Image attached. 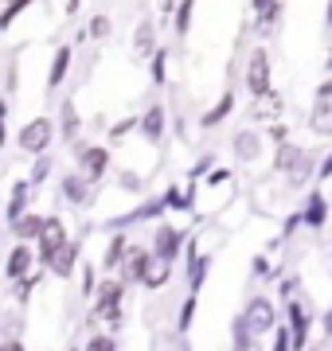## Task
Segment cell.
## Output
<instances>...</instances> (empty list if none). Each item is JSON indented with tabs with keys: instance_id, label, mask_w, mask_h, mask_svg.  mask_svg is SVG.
<instances>
[{
	"instance_id": "8d00e7d4",
	"label": "cell",
	"mask_w": 332,
	"mask_h": 351,
	"mask_svg": "<svg viewBox=\"0 0 332 351\" xmlns=\"http://www.w3.org/2000/svg\"><path fill=\"white\" fill-rule=\"evenodd\" d=\"M51 168H55V156H51V149H47V152H39V156H36L32 172H27V180H32L36 188H43V184L51 180Z\"/></svg>"
},
{
	"instance_id": "9c48e42d",
	"label": "cell",
	"mask_w": 332,
	"mask_h": 351,
	"mask_svg": "<svg viewBox=\"0 0 332 351\" xmlns=\"http://www.w3.org/2000/svg\"><path fill=\"white\" fill-rule=\"evenodd\" d=\"M168 106L165 101H153L149 110L141 113V125H137V133H141V141L145 145H153V149H161L165 145V133H168Z\"/></svg>"
},
{
	"instance_id": "ffe728a7",
	"label": "cell",
	"mask_w": 332,
	"mask_h": 351,
	"mask_svg": "<svg viewBox=\"0 0 332 351\" xmlns=\"http://www.w3.org/2000/svg\"><path fill=\"white\" fill-rule=\"evenodd\" d=\"M153 51H156V20H137V27H133V59L149 63Z\"/></svg>"
},
{
	"instance_id": "5bb4252c",
	"label": "cell",
	"mask_w": 332,
	"mask_h": 351,
	"mask_svg": "<svg viewBox=\"0 0 332 351\" xmlns=\"http://www.w3.org/2000/svg\"><path fill=\"white\" fill-rule=\"evenodd\" d=\"M211 254H200V246H195V239L188 234V269H184V277H188V293H200L207 281V269H211Z\"/></svg>"
},
{
	"instance_id": "7c38bea8",
	"label": "cell",
	"mask_w": 332,
	"mask_h": 351,
	"mask_svg": "<svg viewBox=\"0 0 332 351\" xmlns=\"http://www.w3.org/2000/svg\"><path fill=\"white\" fill-rule=\"evenodd\" d=\"M71 63H75V47L71 43H59V47L51 51V66H47V94H59L63 90V82L71 78Z\"/></svg>"
},
{
	"instance_id": "277c9868",
	"label": "cell",
	"mask_w": 332,
	"mask_h": 351,
	"mask_svg": "<svg viewBox=\"0 0 332 351\" xmlns=\"http://www.w3.org/2000/svg\"><path fill=\"white\" fill-rule=\"evenodd\" d=\"M98 199V184H90L86 176L78 172H67L63 180H59V203H67V207H78V211H86L90 203Z\"/></svg>"
},
{
	"instance_id": "7dc6e473",
	"label": "cell",
	"mask_w": 332,
	"mask_h": 351,
	"mask_svg": "<svg viewBox=\"0 0 332 351\" xmlns=\"http://www.w3.org/2000/svg\"><path fill=\"white\" fill-rule=\"evenodd\" d=\"M211 164H215V156H200V160L188 168V180H195V184H200V180L207 176V168H211Z\"/></svg>"
},
{
	"instance_id": "bcb514c9",
	"label": "cell",
	"mask_w": 332,
	"mask_h": 351,
	"mask_svg": "<svg viewBox=\"0 0 332 351\" xmlns=\"http://www.w3.org/2000/svg\"><path fill=\"white\" fill-rule=\"evenodd\" d=\"M250 277H274V265H270L266 254H254L250 258Z\"/></svg>"
},
{
	"instance_id": "91938a15",
	"label": "cell",
	"mask_w": 332,
	"mask_h": 351,
	"mask_svg": "<svg viewBox=\"0 0 332 351\" xmlns=\"http://www.w3.org/2000/svg\"><path fill=\"white\" fill-rule=\"evenodd\" d=\"M324 75H332V47L324 51Z\"/></svg>"
},
{
	"instance_id": "74e56055",
	"label": "cell",
	"mask_w": 332,
	"mask_h": 351,
	"mask_svg": "<svg viewBox=\"0 0 332 351\" xmlns=\"http://www.w3.org/2000/svg\"><path fill=\"white\" fill-rule=\"evenodd\" d=\"M137 125H141V113H129V117H121V121H114V125H110V133H106V137H110V145H117V141H126L129 133H137Z\"/></svg>"
},
{
	"instance_id": "681fc988",
	"label": "cell",
	"mask_w": 332,
	"mask_h": 351,
	"mask_svg": "<svg viewBox=\"0 0 332 351\" xmlns=\"http://www.w3.org/2000/svg\"><path fill=\"white\" fill-rule=\"evenodd\" d=\"M172 133H176L180 145H188V141H192V129H188V121H184V117H172Z\"/></svg>"
},
{
	"instance_id": "60d3db41",
	"label": "cell",
	"mask_w": 332,
	"mask_h": 351,
	"mask_svg": "<svg viewBox=\"0 0 332 351\" xmlns=\"http://www.w3.org/2000/svg\"><path fill=\"white\" fill-rule=\"evenodd\" d=\"M297 226H305V223H301V211H289V215H285V223H281V234H278V239H270V250H278L281 242L294 239Z\"/></svg>"
},
{
	"instance_id": "7bdbcfd3",
	"label": "cell",
	"mask_w": 332,
	"mask_h": 351,
	"mask_svg": "<svg viewBox=\"0 0 332 351\" xmlns=\"http://www.w3.org/2000/svg\"><path fill=\"white\" fill-rule=\"evenodd\" d=\"M230 168H219V164H211V168H207V176L204 180H200V184H204V188H223V184H230Z\"/></svg>"
},
{
	"instance_id": "11a10c76",
	"label": "cell",
	"mask_w": 332,
	"mask_h": 351,
	"mask_svg": "<svg viewBox=\"0 0 332 351\" xmlns=\"http://www.w3.org/2000/svg\"><path fill=\"white\" fill-rule=\"evenodd\" d=\"M63 4V16H78V8H82V0H59Z\"/></svg>"
},
{
	"instance_id": "2e32d148",
	"label": "cell",
	"mask_w": 332,
	"mask_h": 351,
	"mask_svg": "<svg viewBox=\"0 0 332 351\" xmlns=\"http://www.w3.org/2000/svg\"><path fill=\"white\" fill-rule=\"evenodd\" d=\"M36 184H32V180H16L12 184V195H8V207H4V219H8V223H16V219H20V215L27 211V207H36Z\"/></svg>"
},
{
	"instance_id": "9a60e30c",
	"label": "cell",
	"mask_w": 332,
	"mask_h": 351,
	"mask_svg": "<svg viewBox=\"0 0 332 351\" xmlns=\"http://www.w3.org/2000/svg\"><path fill=\"white\" fill-rule=\"evenodd\" d=\"M32 269H36V242H16L8 258H4V277L16 281V277L32 274Z\"/></svg>"
},
{
	"instance_id": "d4e9b609",
	"label": "cell",
	"mask_w": 332,
	"mask_h": 351,
	"mask_svg": "<svg viewBox=\"0 0 332 351\" xmlns=\"http://www.w3.org/2000/svg\"><path fill=\"white\" fill-rule=\"evenodd\" d=\"M317 160H320V156H317V149H313V152H309V149L301 152V160H297L294 168L285 172V176H289V184H294V188H301V184H309V180L317 176Z\"/></svg>"
},
{
	"instance_id": "603a6c76",
	"label": "cell",
	"mask_w": 332,
	"mask_h": 351,
	"mask_svg": "<svg viewBox=\"0 0 332 351\" xmlns=\"http://www.w3.org/2000/svg\"><path fill=\"white\" fill-rule=\"evenodd\" d=\"M55 129H63V141L71 145V141L82 133V117H78V106H75V98L67 94L63 98V106H59V121H55Z\"/></svg>"
},
{
	"instance_id": "f1b7e54d",
	"label": "cell",
	"mask_w": 332,
	"mask_h": 351,
	"mask_svg": "<svg viewBox=\"0 0 332 351\" xmlns=\"http://www.w3.org/2000/svg\"><path fill=\"white\" fill-rule=\"evenodd\" d=\"M195 308H200V293H188V297L180 301V308H176V332H180V336H188V332H192Z\"/></svg>"
},
{
	"instance_id": "ba28073f",
	"label": "cell",
	"mask_w": 332,
	"mask_h": 351,
	"mask_svg": "<svg viewBox=\"0 0 332 351\" xmlns=\"http://www.w3.org/2000/svg\"><path fill=\"white\" fill-rule=\"evenodd\" d=\"M149 265H153V250H149V246H137V242H129L126 258L117 262V277L126 281V289L129 285H141L145 274H149Z\"/></svg>"
},
{
	"instance_id": "83f0119b",
	"label": "cell",
	"mask_w": 332,
	"mask_h": 351,
	"mask_svg": "<svg viewBox=\"0 0 332 351\" xmlns=\"http://www.w3.org/2000/svg\"><path fill=\"white\" fill-rule=\"evenodd\" d=\"M172 274H176V262H161V258H153V265H149V274H145L141 285L145 289H165L168 281H172Z\"/></svg>"
},
{
	"instance_id": "30bf717a",
	"label": "cell",
	"mask_w": 332,
	"mask_h": 351,
	"mask_svg": "<svg viewBox=\"0 0 332 351\" xmlns=\"http://www.w3.org/2000/svg\"><path fill=\"white\" fill-rule=\"evenodd\" d=\"M243 316H246V324H250V332L262 336V332H274V324H278V304L270 301V297H262V293H254L243 304Z\"/></svg>"
},
{
	"instance_id": "7a4b0ae2",
	"label": "cell",
	"mask_w": 332,
	"mask_h": 351,
	"mask_svg": "<svg viewBox=\"0 0 332 351\" xmlns=\"http://www.w3.org/2000/svg\"><path fill=\"white\" fill-rule=\"evenodd\" d=\"M71 152H75V160H78V172L86 176L90 184H102L106 176H110V149L106 145H90V141L75 137L71 141Z\"/></svg>"
},
{
	"instance_id": "680465c9",
	"label": "cell",
	"mask_w": 332,
	"mask_h": 351,
	"mask_svg": "<svg viewBox=\"0 0 332 351\" xmlns=\"http://www.w3.org/2000/svg\"><path fill=\"white\" fill-rule=\"evenodd\" d=\"M266 4H270V0H250V12L258 16V12H262V8H266Z\"/></svg>"
},
{
	"instance_id": "8fae6325",
	"label": "cell",
	"mask_w": 332,
	"mask_h": 351,
	"mask_svg": "<svg viewBox=\"0 0 332 351\" xmlns=\"http://www.w3.org/2000/svg\"><path fill=\"white\" fill-rule=\"evenodd\" d=\"M285 324H289V332H294V343H289V351H305L309 348V328H313V313H309L305 301H285Z\"/></svg>"
},
{
	"instance_id": "6f0895ef",
	"label": "cell",
	"mask_w": 332,
	"mask_h": 351,
	"mask_svg": "<svg viewBox=\"0 0 332 351\" xmlns=\"http://www.w3.org/2000/svg\"><path fill=\"white\" fill-rule=\"evenodd\" d=\"M324 27H329V32H332V0H329V4H324Z\"/></svg>"
},
{
	"instance_id": "d6986e66",
	"label": "cell",
	"mask_w": 332,
	"mask_h": 351,
	"mask_svg": "<svg viewBox=\"0 0 332 351\" xmlns=\"http://www.w3.org/2000/svg\"><path fill=\"white\" fill-rule=\"evenodd\" d=\"M235 106H239L235 90H223L215 106H207V110L200 113V129H215V125H223V121H227L230 113H235Z\"/></svg>"
},
{
	"instance_id": "cb8c5ba5",
	"label": "cell",
	"mask_w": 332,
	"mask_h": 351,
	"mask_svg": "<svg viewBox=\"0 0 332 351\" xmlns=\"http://www.w3.org/2000/svg\"><path fill=\"white\" fill-rule=\"evenodd\" d=\"M301 152H305V149H301V145H294L289 137H285V141H274V172L285 176L297 160H301Z\"/></svg>"
},
{
	"instance_id": "7402d4cb",
	"label": "cell",
	"mask_w": 332,
	"mask_h": 351,
	"mask_svg": "<svg viewBox=\"0 0 332 351\" xmlns=\"http://www.w3.org/2000/svg\"><path fill=\"white\" fill-rule=\"evenodd\" d=\"M43 223H47V215H39V211H32V207H27V211L20 215L16 223H8V226H12V239L16 242H36L39 230H43Z\"/></svg>"
},
{
	"instance_id": "ac0fdd59",
	"label": "cell",
	"mask_w": 332,
	"mask_h": 351,
	"mask_svg": "<svg viewBox=\"0 0 332 351\" xmlns=\"http://www.w3.org/2000/svg\"><path fill=\"white\" fill-rule=\"evenodd\" d=\"M301 223H305L309 230H320V226L329 223V199H324L320 188H313L305 195V203H301Z\"/></svg>"
},
{
	"instance_id": "d590c367",
	"label": "cell",
	"mask_w": 332,
	"mask_h": 351,
	"mask_svg": "<svg viewBox=\"0 0 332 351\" xmlns=\"http://www.w3.org/2000/svg\"><path fill=\"white\" fill-rule=\"evenodd\" d=\"M32 4H36V0H4V4H0V32H8Z\"/></svg>"
},
{
	"instance_id": "9f6ffc18",
	"label": "cell",
	"mask_w": 332,
	"mask_h": 351,
	"mask_svg": "<svg viewBox=\"0 0 332 351\" xmlns=\"http://www.w3.org/2000/svg\"><path fill=\"white\" fill-rule=\"evenodd\" d=\"M320 332H324V339H332V308L320 316Z\"/></svg>"
},
{
	"instance_id": "ee69618b",
	"label": "cell",
	"mask_w": 332,
	"mask_h": 351,
	"mask_svg": "<svg viewBox=\"0 0 332 351\" xmlns=\"http://www.w3.org/2000/svg\"><path fill=\"white\" fill-rule=\"evenodd\" d=\"M78 269H82V297H94V285H98V269H94V262H78Z\"/></svg>"
},
{
	"instance_id": "db71d44e",
	"label": "cell",
	"mask_w": 332,
	"mask_h": 351,
	"mask_svg": "<svg viewBox=\"0 0 332 351\" xmlns=\"http://www.w3.org/2000/svg\"><path fill=\"white\" fill-rule=\"evenodd\" d=\"M172 12H176V0H161V20H156V24L172 20Z\"/></svg>"
},
{
	"instance_id": "816d5d0a",
	"label": "cell",
	"mask_w": 332,
	"mask_h": 351,
	"mask_svg": "<svg viewBox=\"0 0 332 351\" xmlns=\"http://www.w3.org/2000/svg\"><path fill=\"white\" fill-rule=\"evenodd\" d=\"M313 180H332V152H324L317 160V176H313Z\"/></svg>"
},
{
	"instance_id": "3957f363",
	"label": "cell",
	"mask_w": 332,
	"mask_h": 351,
	"mask_svg": "<svg viewBox=\"0 0 332 351\" xmlns=\"http://www.w3.org/2000/svg\"><path fill=\"white\" fill-rule=\"evenodd\" d=\"M243 86L250 90V98H266L270 90H274V71H270V51L266 47H250L246 71H243Z\"/></svg>"
},
{
	"instance_id": "4fadbf2b",
	"label": "cell",
	"mask_w": 332,
	"mask_h": 351,
	"mask_svg": "<svg viewBox=\"0 0 332 351\" xmlns=\"http://www.w3.org/2000/svg\"><path fill=\"white\" fill-rule=\"evenodd\" d=\"M230 152H235V160L254 164V160H262L266 141H262V133H258V129H239V133L230 137Z\"/></svg>"
},
{
	"instance_id": "44dd1931",
	"label": "cell",
	"mask_w": 332,
	"mask_h": 351,
	"mask_svg": "<svg viewBox=\"0 0 332 351\" xmlns=\"http://www.w3.org/2000/svg\"><path fill=\"white\" fill-rule=\"evenodd\" d=\"M195 191H200V184L195 180H188V191L180 188V184H168L161 195H165L168 203V211H180V215H192L195 211Z\"/></svg>"
},
{
	"instance_id": "484cf974",
	"label": "cell",
	"mask_w": 332,
	"mask_h": 351,
	"mask_svg": "<svg viewBox=\"0 0 332 351\" xmlns=\"http://www.w3.org/2000/svg\"><path fill=\"white\" fill-rule=\"evenodd\" d=\"M129 250V234L126 230H110V242H106V254H102V269H117V262L126 258Z\"/></svg>"
},
{
	"instance_id": "5b68a950",
	"label": "cell",
	"mask_w": 332,
	"mask_h": 351,
	"mask_svg": "<svg viewBox=\"0 0 332 351\" xmlns=\"http://www.w3.org/2000/svg\"><path fill=\"white\" fill-rule=\"evenodd\" d=\"M67 239H71V230H67L63 215H47V223H43V230H39V239H36V265L47 269V262L55 258V250H59Z\"/></svg>"
},
{
	"instance_id": "b9f144b4",
	"label": "cell",
	"mask_w": 332,
	"mask_h": 351,
	"mask_svg": "<svg viewBox=\"0 0 332 351\" xmlns=\"http://www.w3.org/2000/svg\"><path fill=\"white\" fill-rule=\"evenodd\" d=\"M16 332H24V308L20 304H16V313H0V339L16 336Z\"/></svg>"
},
{
	"instance_id": "c3c4849f",
	"label": "cell",
	"mask_w": 332,
	"mask_h": 351,
	"mask_svg": "<svg viewBox=\"0 0 332 351\" xmlns=\"http://www.w3.org/2000/svg\"><path fill=\"white\" fill-rule=\"evenodd\" d=\"M297 289H301V277H285V281L278 277V293H281V301H289Z\"/></svg>"
},
{
	"instance_id": "f35d334b",
	"label": "cell",
	"mask_w": 332,
	"mask_h": 351,
	"mask_svg": "<svg viewBox=\"0 0 332 351\" xmlns=\"http://www.w3.org/2000/svg\"><path fill=\"white\" fill-rule=\"evenodd\" d=\"M82 348H86V351H117V348H121V339H117L114 332H94V336H86Z\"/></svg>"
},
{
	"instance_id": "6da1fadb",
	"label": "cell",
	"mask_w": 332,
	"mask_h": 351,
	"mask_svg": "<svg viewBox=\"0 0 332 351\" xmlns=\"http://www.w3.org/2000/svg\"><path fill=\"white\" fill-rule=\"evenodd\" d=\"M55 117H47V113H39V117H32L27 125H20V133H16V145H20V152L24 156H39V152H47L55 145Z\"/></svg>"
},
{
	"instance_id": "836d02e7",
	"label": "cell",
	"mask_w": 332,
	"mask_h": 351,
	"mask_svg": "<svg viewBox=\"0 0 332 351\" xmlns=\"http://www.w3.org/2000/svg\"><path fill=\"white\" fill-rule=\"evenodd\" d=\"M114 188L126 191V195H145V188H149V184H145V176H141V172L121 168V172H117V180H114Z\"/></svg>"
},
{
	"instance_id": "52a82bcc",
	"label": "cell",
	"mask_w": 332,
	"mask_h": 351,
	"mask_svg": "<svg viewBox=\"0 0 332 351\" xmlns=\"http://www.w3.org/2000/svg\"><path fill=\"white\" fill-rule=\"evenodd\" d=\"M165 211H168L165 195H149L141 207H133V211H126V215H114L106 226H110V230H129V226H137V223H156V219H165Z\"/></svg>"
},
{
	"instance_id": "f907efd6",
	"label": "cell",
	"mask_w": 332,
	"mask_h": 351,
	"mask_svg": "<svg viewBox=\"0 0 332 351\" xmlns=\"http://www.w3.org/2000/svg\"><path fill=\"white\" fill-rule=\"evenodd\" d=\"M313 101H329V106H332V75H324V82L313 90Z\"/></svg>"
},
{
	"instance_id": "ab89813d",
	"label": "cell",
	"mask_w": 332,
	"mask_h": 351,
	"mask_svg": "<svg viewBox=\"0 0 332 351\" xmlns=\"http://www.w3.org/2000/svg\"><path fill=\"white\" fill-rule=\"evenodd\" d=\"M114 36V20L110 16H94L86 24V39H94V43H102V39H110Z\"/></svg>"
},
{
	"instance_id": "e575fe53",
	"label": "cell",
	"mask_w": 332,
	"mask_h": 351,
	"mask_svg": "<svg viewBox=\"0 0 332 351\" xmlns=\"http://www.w3.org/2000/svg\"><path fill=\"white\" fill-rule=\"evenodd\" d=\"M281 16H285V0H270L266 8L254 16V27H258V32H274Z\"/></svg>"
},
{
	"instance_id": "4316f807",
	"label": "cell",
	"mask_w": 332,
	"mask_h": 351,
	"mask_svg": "<svg viewBox=\"0 0 332 351\" xmlns=\"http://www.w3.org/2000/svg\"><path fill=\"white\" fill-rule=\"evenodd\" d=\"M230 348H239V351L258 348V336L250 332V324H246V316H243V313L230 320Z\"/></svg>"
},
{
	"instance_id": "1f68e13d",
	"label": "cell",
	"mask_w": 332,
	"mask_h": 351,
	"mask_svg": "<svg viewBox=\"0 0 332 351\" xmlns=\"http://www.w3.org/2000/svg\"><path fill=\"white\" fill-rule=\"evenodd\" d=\"M39 289V274H24V277H16L12 281V301L20 304V308H27L32 304V293Z\"/></svg>"
},
{
	"instance_id": "f546056e",
	"label": "cell",
	"mask_w": 332,
	"mask_h": 351,
	"mask_svg": "<svg viewBox=\"0 0 332 351\" xmlns=\"http://www.w3.org/2000/svg\"><path fill=\"white\" fill-rule=\"evenodd\" d=\"M192 16H195V0H176V12H172V32H176V39H188Z\"/></svg>"
},
{
	"instance_id": "f6af8a7d",
	"label": "cell",
	"mask_w": 332,
	"mask_h": 351,
	"mask_svg": "<svg viewBox=\"0 0 332 351\" xmlns=\"http://www.w3.org/2000/svg\"><path fill=\"white\" fill-rule=\"evenodd\" d=\"M289 343H294L289 324H274V339H270V348H274V351H289Z\"/></svg>"
},
{
	"instance_id": "8992f818",
	"label": "cell",
	"mask_w": 332,
	"mask_h": 351,
	"mask_svg": "<svg viewBox=\"0 0 332 351\" xmlns=\"http://www.w3.org/2000/svg\"><path fill=\"white\" fill-rule=\"evenodd\" d=\"M184 246H188V230H180V226H168V223H161V219H156L153 242H149L153 258H161V262H176Z\"/></svg>"
},
{
	"instance_id": "d6a6232c",
	"label": "cell",
	"mask_w": 332,
	"mask_h": 351,
	"mask_svg": "<svg viewBox=\"0 0 332 351\" xmlns=\"http://www.w3.org/2000/svg\"><path fill=\"white\" fill-rule=\"evenodd\" d=\"M149 78H153V86H168V47H156L149 55Z\"/></svg>"
},
{
	"instance_id": "f5cc1de1",
	"label": "cell",
	"mask_w": 332,
	"mask_h": 351,
	"mask_svg": "<svg viewBox=\"0 0 332 351\" xmlns=\"http://www.w3.org/2000/svg\"><path fill=\"white\" fill-rule=\"evenodd\" d=\"M270 137H274V141H285V137H289V125H285V121H274V125H270Z\"/></svg>"
},
{
	"instance_id": "4dcf8cb0",
	"label": "cell",
	"mask_w": 332,
	"mask_h": 351,
	"mask_svg": "<svg viewBox=\"0 0 332 351\" xmlns=\"http://www.w3.org/2000/svg\"><path fill=\"white\" fill-rule=\"evenodd\" d=\"M309 125H313V133H317V137H332V106H329V101H313Z\"/></svg>"
},
{
	"instance_id": "e0dca14e",
	"label": "cell",
	"mask_w": 332,
	"mask_h": 351,
	"mask_svg": "<svg viewBox=\"0 0 332 351\" xmlns=\"http://www.w3.org/2000/svg\"><path fill=\"white\" fill-rule=\"evenodd\" d=\"M78 258H82V246H78V239H67L63 246H59V250H55V258L51 262H47V269H51L55 277H71L78 269Z\"/></svg>"
}]
</instances>
